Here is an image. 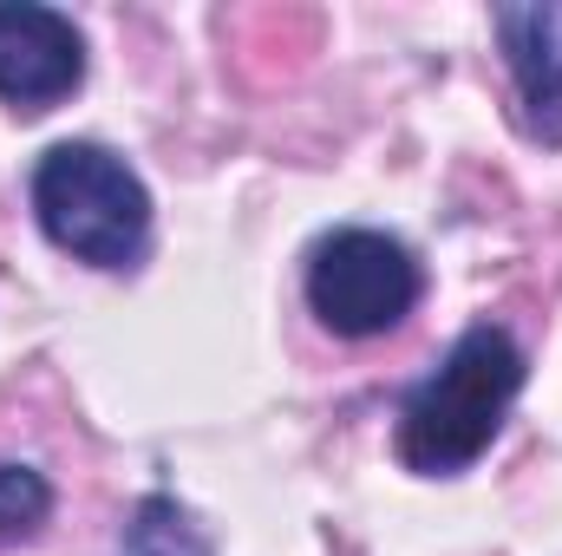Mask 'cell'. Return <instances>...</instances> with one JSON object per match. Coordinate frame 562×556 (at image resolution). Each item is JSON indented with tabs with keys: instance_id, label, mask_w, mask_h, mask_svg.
Returning a JSON list of instances; mask_svg holds the SVG:
<instances>
[{
	"instance_id": "cell-1",
	"label": "cell",
	"mask_w": 562,
	"mask_h": 556,
	"mask_svg": "<svg viewBox=\"0 0 562 556\" xmlns=\"http://www.w3.org/2000/svg\"><path fill=\"white\" fill-rule=\"evenodd\" d=\"M524 347L504 327H471L400 407V458L425 478H451L491 452L524 393Z\"/></svg>"
},
{
	"instance_id": "cell-2",
	"label": "cell",
	"mask_w": 562,
	"mask_h": 556,
	"mask_svg": "<svg viewBox=\"0 0 562 556\" xmlns=\"http://www.w3.org/2000/svg\"><path fill=\"white\" fill-rule=\"evenodd\" d=\"M33 216L92 269H138L150 249V197L105 144H53L33 170Z\"/></svg>"
},
{
	"instance_id": "cell-3",
	"label": "cell",
	"mask_w": 562,
	"mask_h": 556,
	"mask_svg": "<svg viewBox=\"0 0 562 556\" xmlns=\"http://www.w3.org/2000/svg\"><path fill=\"white\" fill-rule=\"evenodd\" d=\"M419 256L386 230H334L307 256V308L347 341L393 334L419 308Z\"/></svg>"
},
{
	"instance_id": "cell-4",
	"label": "cell",
	"mask_w": 562,
	"mask_h": 556,
	"mask_svg": "<svg viewBox=\"0 0 562 556\" xmlns=\"http://www.w3.org/2000/svg\"><path fill=\"white\" fill-rule=\"evenodd\" d=\"M86 79V40L66 13L33 0H0V99L20 119L53 112Z\"/></svg>"
},
{
	"instance_id": "cell-5",
	"label": "cell",
	"mask_w": 562,
	"mask_h": 556,
	"mask_svg": "<svg viewBox=\"0 0 562 556\" xmlns=\"http://www.w3.org/2000/svg\"><path fill=\"white\" fill-rule=\"evenodd\" d=\"M504 66L524 99L530 138L562 151V0H530V7H497L491 13Z\"/></svg>"
},
{
	"instance_id": "cell-6",
	"label": "cell",
	"mask_w": 562,
	"mask_h": 556,
	"mask_svg": "<svg viewBox=\"0 0 562 556\" xmlns=\"http://www.w3.org/2000/svg\"><path fill=\"white\" fill-rule=\"evenodd\" d=\"M119 556H216V551L203 544V531L190 524L183 504L144 498L132 511V524H125V537H119Z\"/></svg>"
},
{
	"instance_id": "cell-7",
	"label": "cell",
	"mask_w": 562,
	"mask_h": 556,
	"mask_svg": "<svg viewBox=\"0 0 562 556\" xmlns=\"http://www.w3.org/2000/svg\"><path fill=\"white\" fill-rule=\"evenodd\" d=\"M46 511H53L46 478H40V471H26V465H0V544L33 537V531L46 524Z\"/></svg>"
}]
</instances>
